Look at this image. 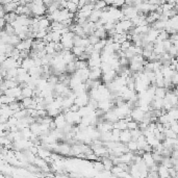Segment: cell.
<instances>
[{
	"label": "cell",
	"mask_w": 178,
	"mask_h": 178,
	"mask_svg": "<svg viewBox=\"0 0 178 178\" xmlns=\"http://www.w3.org/2000/svg\"><path fill=\"white\" fill-rule=\"evenodd\" d=\"M164 135L166 137H172V139H177V133L174 132L171 128H167L164 130Z\"/></svg>",
	"instance_id": "28"
},
{
	"label": "cell",
	"mask_w": 178,
	"mask_h": 178,
	"mask_svg": "<svg viewBox=\"0 0 178 178\" xmlns=\"http://www.w3.org/2000/svg\"><path fill=\"white\" fill-rule=\"evenodd\" d=\"M102 158V164H103V167H104V170H106V171H110V169H112V167L114 166V162H112V160L110 159V157H108V156H103Z\"/></svg>",
	"instance_id": "13"
},
{
	"label": "cell",
	"mask_w": 178,
	"mask_h": 178,
	"mask_svg": "<svg viewBox=\"0 0 178 178\" xmlns=\"http://www.w3.org/2000/svg\"><path fill=\"white\" fill-rule=\"evenodd\" d=\"M5 15V11H4V7H3V4L0 3V18H3Z\"/></svg>",
	"instance_id": "42"
},
{
	"label": "cell",
	"mask_w": 178,
	"mask_h": 178,
	"mask_svg": "<svg viewBox=\"0 0 178 178\" xmlns=\"http://www.w3.org/2000/svg\"><path fill=\"white\" fill-rule=\"evenodd\" d=\"M21 95L23 97H32L33 96V90L29 87L22 88V91H21Z\"/></svg>",
	"instance_id": "22"
},
{
	"label": "cell",
	"mask_w": 178,
	"mask_h": 178,
	"mask_svg": "<svg viewBox=\"0 0 178 178\" xmlns=\"http://www.w3.org/2000/svg\"><path fill=\"white\" fill-rule=\"evenodd\" d=\"M21 91H22V89H21L20 87H15V88H9V89H6L4 92H3V94L4 95H7V96H11V97H14V98H18V97L21 96Z\"/></svg>",
	"instance_id": "3"
},
{
	"label": "cell",
	"mask_w": 178,
	"mask_h": 178,
	"mask_svg": "<svg viewBox=\"0 0 178 178\" xmlns=\"http://www.w3.org/2000/svg\"><path fill=\"white\" fill-rule=\"evenodd\" d=\"M53 121H54L55 125H56V128H58V129H62L65 126V124L67 123L66 119H65V115L62 114V112L59 115H57L56 117H54V120H53Z\"/></svg>",
	"instance_id": "7"
},
{
	"label": "cell",
	"mask_w": 178,
	"mask_h": 178,
	"mask_svg": "<svg viewBox=\"0 0 178 178\" xmlns=\"http://www.w3.org/2000/svg\"><path fill=\"white\" fill-rule=\"evenodd\" d=\"M130 135H131V140H137L139 135H142V130H140L139 128H135V129L130 130Z\"/></svg>",
	"instance_id": "32"
},
{
	"label": "cell",
	"mask_w": 178,
	"mask_h": 178,
	"mask_svg": "<svg viewBox=\"0 0 178 178\" xmlns=\"http://www.w3.org/2000/svg\"><path fill=\"white\" fill-rule=\"evenodd\" d=\"M131 45V42L130 41H124L123 43H121L120 44V50H122V51H125V50H127L128 48H129V46Z\"/></svg>",
	"instance_id": "34"
},
{
	"label": "cell",
	"mask_w": 178,
	"mask_h": 178,
	"mask_svg": "<svg viewBox=\"0 0 178 178\" xmlns=\"http://www.w3.org/2000/svg\"><path fill=\"white\" fill-rule=\"evenodd\" d=\"M100 16H101V11H99V9H93L92 13L90 14L89 18H88V21L95 23L96 21H98L100 19Z\"/></svg>",
	"instance_id": "11"
},
{
	"label": "cell",
	"mask_w": 178,
	"mask_h": 178,
	"mask_svg": "<svg viewBox=\"0 0 178 178\" xmlns=\"http://www.w3.org/2000/svg\"><path fill=\"white\" fill-rule=\"evenodd\" d=\"M102 76V71L98 67H94V68H90V73H89V79L91 80H96V79H101Z\"/></svg>",
	"instance_id": "5"
},
{
	"label": "cell",
	"mask_w": 178,
	"mask_h": 178,
	"mask_svg": "<svg viewBox=\"0 0 178 178\" xmlns=\"http://www.w3.org/2000/svg\"><path fill=\"white\" fill-rule=\"evenodd\" d=\"M167 115L169 116L170 120H177L178 119V110L176 108H172L169 110H167Z\"/></svg>",
	"instance_id": "18"
},
{
	"label": "cell",
	"mask_w": 178,
	"mask_h": 178,
	"mask_svg": "<svg viewBox=\"0 0 178 178\" xmlns=\"http://www.w3.org/2000/svg\"><path fill=\"white\" fill-rule=\"evenodd\" d=\"M33 66H34V61L32 57L27 56L26 58H23L22 64H21V67H22V68L26 69V70H29V69Z\"/></svg>",
	"instance_id": "9"
},
{
	"label": "cell",
	"mask_w": 178,
	"mask_h": 178,
	"mask_svg": "<svg viewBox=\"0 0 178 178\" xmlns=\"http://www.w3.org/2000/svg\"><path fill=\"white\" fill-rule=\"evenodd\" d=\"M21 40L19 39V37L17 36V34H11V37H9V44H11V45H13V46H16L17 44L20 42Z\"/></svg>",
	"instance_id": "31"
},
{
	"label": "cell",
	"mask_w": 178,
	"mask_h": 178,
	"mask_svg": "<svg viewBox=\"0 0 178 178\" xmlns=\"http://www.w3.org/2000/svg\"><path fill=\"white\" fill-rule=\"evenodd\" d=\"M126 124H127V129L132 130V129H135V128H137L139 122L135 121V120H131V121H128Z\"/></svg>",
	"instance_id": "33"
},
{
	"label": "cell",
	"mask_w": 178,
	"mask_h": 178,
	"mask_svg": "<svg viewBox=\"0 0 178 178\" xmlns=\"http://www.w3.org/2000/svg\"><path fill=\"white\" fill-rule=\"evenodd\" d=\"M6 24V21L4 20V18H0V29H3Z\"/></svg>",
	"instance_id": "43"
},
{
	"label": "cell",
	"mask_w": 178,
	"mask_h": 178,
	"mask_svg": "<svg viewBox=\"0 0 178 178\" xmlns=\"http://www.w3.org/2000/svg\"><path fill=\"white\" fill-rule=\"evenodd\" d=\"M0 66L2 67L3 69H5V70H9V69H11V68H19L18 65H17L16 59L13 58L11 56L6 57V58L4 59V62L0 65Z\"/></svg>",
	"instance_id": "2"
},
{
	"label": "cell",
	"mask_w": 178,
	"mask_h": 178,
	"mask_svg": "<svg viewBox=\"0 0 178 178\" xmlns=\"http://www.w3.org/2000/svg\"><path fill=\"white\" fill-rule=\"evenodd\" d=\"M94 34L96 36V37H98L99 39H106L108 38V33H106V30L104 29V27H100V28H97V29H95V31H94Z\"/></svg>",
	"instance_id": "16"
},
{
	"label": "cell",
	"mask_w": 178,
	"mask_h": 178,
	"mask_svg": "<svg viewBox=\"0 0 178 178\" xmlns=\"http://www.w3.org/2000/svg\"><path fill=\"white\" fill-rule=\"evenodd\" d=\"M154 137H155V139H157L159 142H162L164 139H166V137H164V132H158V133H156V135H154Z\"/></svg>",
	"instance_id": "38"
},
{
	"label": "cell",
	"mask_w": 178,
	"mask_h": 178,
	"mask_svg": "<svg viewBox=\"0 0 178 178\" xmlns=\"http://www.w3.org/2000/svg\"><path fill=\"white\" fill-rule=\"evenodd\" d=\"M55 1H57V2H61V1H63V0H55Z\"/></svg>",
	"instance_id": "45"
},
{
	"label": "cell",
	"mask_w": 178,
	"mask_h": 178,
	"mask_svg": "<svg viewBox=\"0 0 178 178\" xmlns=\"http://www.w3.org/2000/svg\"><path fill=\"white\" fill-rule=\"evenodd\" d=\"M67 9L71 13H76L78 11L77 3L73 2V1H67Z\"/></svg>",
	"instance_id": "25"
},
{
	"label": "cell",
	"mask_w": 178,
	"mask_h": 178,
	"mask_svg": "<svg viewBox=\"0 0 178 178\" xmlns=\"http://www.w3.org/2000/svg\"><path fill=\"white\" fill-rule=\"evenodd\" d=\"M5 58H6V55H5V53H0V65L4 62Z\"/></svg>",
	"instance_id": "44"
},
{
	"label": "cell",
	"mask_w": 178,
	"mask_h": 178,
	"mask_svg": "<svg viewBox=\"0 0 178 178\" xmlns=\"http://www.w3.org/2000/svg\"><path fill=\"white\" fill-rule=\"evenodd\" d=\"M17 17H18V15L15 13V11H11V13H5L4 15V20L6 21V23H11L14 22V21H16Z\"/></svg>",
	"instance_id": "17"
},
{
	"label": "cell",
	"mask_w": 178,
	"mask_h": 178,
	"mask_svg": "<svg viewBox=\"0 0 178 178\" xmlns=\"http://www.w3.org/2000/svg\"><path fill=\"white\" fill-rule=\"evenodd\" d=\"M131 140V135H130V130L129 129H124L121 130L120 135H119V142H121L123 144H126Z\"/></svg>",
	"instance_id": "6"
},
{
	"label": "cell",
	"mask_w": 178,
	"mask_h": 178,
	"mask_svg": "<svg viewBox=\"0 0 178 178\" xmlns=\"http://www.w3.org/2000/svg\"><path fill=\"white\" fill-rule=\"evenodd\" d=\"M3 83L4 85L6 87V89H9V88H15V87H18L19 83L17 80L14 79H3Z\"/></svg>",
	"instance_id": "24"
},
{
	"label": "cell",
	"mask_w": 178,
	"mask_h": 178,
	"mask_svg": "<svg viewBox=\"0 0 178 178\" xmlns=\"http://www.w3.org/2000/svg\"><path fill=\"white\" fill-rule=\"evenodd\" d=\"M117 75H118V74H117L116 71H115L114 69H110V70H108V72L102 73V76H101V81H102L104 85L110 83V82H112V80L116 78Z\"/></svg>",
	"instance_id": "1"
},
{
	"label": "cell",
	"mask_w": 178,
	"mask_h": 178,
	"mask_svg": "<svg viewBox=\"0 0 178 178\" xmlns=\"http://www.w3.org/2000/svg\"><path fill=\"white\" fill-rule=\"evenodd\" d=\"M15 100H16V98L11 97V96H7V95H4V94H2V95L0 96V101H1L2 104H9V103H11Z\"/></svg>",
	"instance_id": "20"
},
{
	"label": "cell",
	"mask_w": 178,
	"mask_h": 178,
	"mask_svg": "<svg viewBox=\"0 0 178 178\" xmlns=\"http://www.w3.org/2000/svg\"><path fill=\"white\" fill-rule=\"evenodd\" d=\"M76 71V67H75V62H70L68 64H66V73L67 74H73Z\"/></svg>",
	"instance_id": "23"
},
{
	"label": "cell",
	"mask_w": 178,
	"mask_h": 178,
	"mask_svg": "<svg viewBox=\"0 0 178 178\" xmlns=\"http://www.w3.org/2000/svg\"><path fill=\"white\" fill-rule=\"evenodd\" d=\"M71 52L77 57L79 56L81 53L85 52V47H81V46H73L72 49H71Z\"/></svg>",
	"instance_id": "21"
},
{
	"label": "cell",
	"mask_w": 178,
	"mask_h": 178,
	"mask_svg": "<svg viewBox=\"0 0 178 178\" xmlns=\"http://www.w3.org/2000/svg\"><path fill=\"white\" fill-rule=\"evenodd\" d=\"M69 108H70L71 112H78V110H79V106H78L77 104H75V103H73V104L71 105Z\"/></svg>",
	"instance_id": "41"
},
{
	"label": "cell",
	"mask_w": 178,
	"mask_h": 178,
	"mask_svg": "<svg viewBox=\"0 0 178 178\" xmlns=\"http://www.w3.org/2000/svg\"><path fill=\"white\" fill-rule=\"evenodd\" d=\"M142 158H143L145 164L148 166V168L155 164V162L153 160V157H152V152H144L142 154Z\"/></svg>",
	"instance_id": "8"
},
{
	"label": "cell",
	"mask_w": 178,
	"mask_h": 178,
	"mask_svg": "<svg viewBox=\"0 0 178 178\" xmlns=\"http://www.w3.org/2000/svg\"><path fill=\"white\" fill-rule=\"evenodd\" d=\"M176 5H177V3L174 4V3H170V2H164L162 5H160V7H162V13H164V11H170V9H173V7H175Z\"/></svg>",
	"instance_id": "27"
},
{
	"label": "cell",
	"mask_w": 178,
	"mask_h": 178,
	"mask_svg": "<svg viewBox=\"0 0 178 178\" xmlns=\"http://www.w3.org/2000/svg\"><path fill=\"white\" fill-rule=\"evenodd\" d=\"M119 22H120V25H121V27L123 28V30H124L125 32H127L128 30L130 29V28L135 27L130 19H123V20L119 21Z\"/></svg>",
	"instance_id": "10"
},
{
	"label": "cell",
	"mask_w": 178,
	"mask_h": 178,
	"mask_svg": "<svg viewBox=\"0 0 178 178\" xmlns=\"http://www.w3.org/2000/svg\"><path fill=\"white\" fill-rule=\"evenodd\" d=\"M106 3H105L104 0H98L97 2L94 3V9H99V11H102L105 6H106Z\"/></svg>",
	"instance_id": "30"
},
{
	"label": "cell",
	"mask_w": 178,
	"mask_h": 178,
	"mask_svg": "<svg viewBox=\"0 0 178 178\" xmlns=\"http://www.w3.org/2000/svg\"><path fill=\"white\" fill-rule=\"evenodd\" d=\"M157 173H158V177L162 178H170L169 176V172H168V168H166L162 164H158V169H157Z\"/></svg>",
	"instance_id": "12"
},
{
	"label": "cell",
	"mask_w": 178,
	"mask_h": 178,
	"mask_svg": "<svg viewBox=\"0 0 178 178\" xmlns=\"http://www.w3.org/2000/svg\"><path fill=\"white\" fill-rule=\"evenodd\" d=\"M126 146H127L128 151H130V152H135L137 150V143L135 140H130L128 143H126Z\"/></svg>",
	"instance_id": "19"
},
{
	"label": "cell",
	"mask_w": 178,
	"mask_h": 178,
	"mask_svg": "<svg viewBox=\"0 0 178 178\" xmlns=\"http://www.w3.org/2000/svg\"><path fill=\"white\" fill-rule=\"evenodd\" d=\"M27 56H29V50H21L20 51V57L26 58Z\"/></svg>",
	"instance_id": "39"
},
{
	"label": "cell",
	"mask_w": 178,
	"mask_h": 178,
	"mask_svg": "<svg viewBox=\"0 0 178 178\" xmlns=\"http://www.w3.org/2000/svg\"><path fill=\"white\" fill-rule=\"evenodd\" d=\"M162 45H164V51H166V52H168V50H169V49L171 48L172 42L170 41L169 39H167V40H164V41H162Z\"/></svg>",
	"instance_id": "35"
},
{
	"label": "cell",
	"mask_w": 178,
	"mask_h": 178,
	"mask_svg": "<svg viewBox=\"0 0 178 178\" xmlns=\"http://www.w3.org/2000/svg\"><path fill=\"white\" fill-rule=\"evenodd\" d=\"M144 112H143L140 108H133L130 112V116H131L132 120L137 122H141L143 117H144Z\"/></svg>",
	"instance_id": "4"
},
{
	"label": "cell",
	"mask_w": 178,
	"mask_h": 178,
	"mask_svg": "<svg viewBox=\"0 0 178 178\" xmlns=\"http://www.w3.org/2000/svg\"><path fill=\"white\" fill-rule=\"evenodd\" d=\"M123 4H125V0H115L112 2V6L117 7V9H120Z\"/></svg>",
	"instance_id": "36"
},
{
	"label": "cell",
	"mask_w": 178,
	"mask_h": 178,
	"mask_svg": "<svg viewBox=\"0 0 178 178\" xmlns=\"http://www.w3.org/2000/svg\"><path fill=\"white\" fill-rule=\"evenodd\" d=\"M168 90L164 87H156L155 88V92H154V96L158 97V98H164L167 94Z\"/></svg>",
	"instance_id": "14"
},
{
	"label": "cell",
	"mask_w": 178,
	"mask_h": 178,
	"mask_svg": "<svg viewBox=\"0 0 178 178\" xmlns=\"http://www.w3.org/2000/svg\"><path fill=\"white\" fill-rule=\"evenodd\" d=\"M37 112H38V117H45L47 115V110H37Z\"/></svg>",
	"instance_id": "40"
},
{
	"label": "cell",
	"mask_w": 178,
	"mask_h": 178,
	"mask_svg": "<svg viewBox=\"0 0 178 178\" xmlns=\"http://www.w3.org/2000/svg\"><path fill=\"white\" fill-rule=\"evenodd\" d=\"M17 6H18V3L14 2V1L3 4V7H4L5 13H11V11H16V9H17Z\"/></svg>",
	"instance_id": "15"
},
{
	"label": "cell",
	"mask_w": 178,
	"mask_h": 178,
	"mask_svg": "<svg viewBox=\"0 0 178 178\" xmlns=\"http://www.w3.org/2000/svg\"><path fill=\"white\" fill-rule=\"evenodd\" d=\"M75 67H76V70H80V69L88 68V62H87V61H80V59H76V61H75Z\"/></svg>",
	"instance_id": "26"
},
{
	"label": "cell",
	"mask_w": 178,
	"mask_h": 178,
	"mask_svg": "<svg viewBox=\"0 0 178 178\" xmlns=\"http://www.w3.org/2000/svg\"><path fill=\"white\" fill-rule=\"evenodd\" d=\"M91 166L95 170H97V171H104V167H103L102 162H99V159L97 160V162H95V160H94V162H92Z\"/></svg>",
	"instance_id": "29"
},
{
	"label": "cell",
	"mask_w": 178,
	"mask_h": 178,
	"mask_svg": "<svg viewBox=\"0 0 178 178\" xmlns=\"http://www.w3.org/2000/svg\"><path fill=\"white\" fill-rule=\"evenodd\" d=\"M177 82H178V75H177V71H176L175 73L171 76V83L173 85H177Z\"/></svg>",
	"instance_id": "37"
}]
</instances>
